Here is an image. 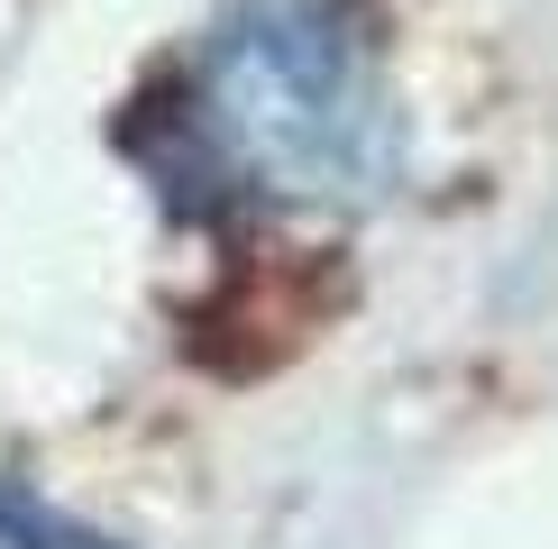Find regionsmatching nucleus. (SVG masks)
Wrapping results in <instances>:
<instances>
[{"label":"nucleus","instance_id":"f257e3e1","mask_svg":"<svg viewBox=\"0 0 558 549\" xmlns=\"http://www.w3.org/2000/svg\"><path fill=\"white\" fill-rule=\"evenodd\" d=\"M403 91L357 0H229L174 74V156L147 174L174 211H376L403 193Z\"/></svg>","mask_w":558,"mask_h":549},{"label":"nucleus","instance_id":"f03ea898","mask_svg":"<svg viewBox=\"0 0 558 549\" xmlns=\"http://www.w3.org/2000/svg\"><path fill=\"white\" fill-rule=\"evenodd\" d=\"M0 549H129V540L92 532V522H74L64 503H46L28 486H0Z\"/></svg>","mask_w":558,"mask_h":549}]
</instances>
